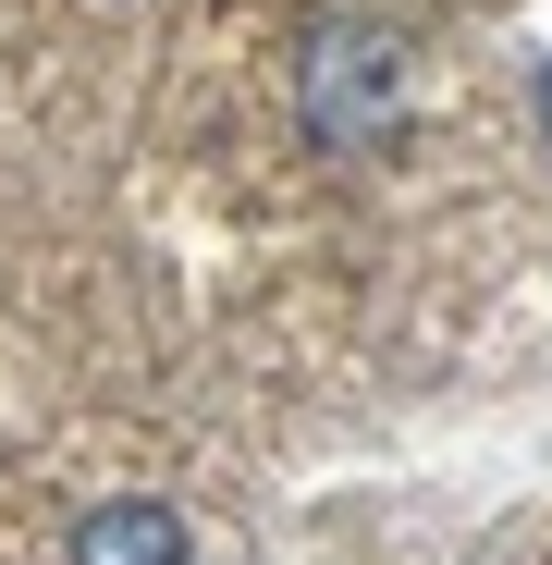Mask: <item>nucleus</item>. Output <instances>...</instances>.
Segmentation results:
<instances>
[{
	"label": "nucleus",
	"mask_w": 552,
	"mask_h": 565,
	"mask_svg": "<svg viewBox=\"0 0 552 565\" xmlns=\"http://www.w3.org/2000/svg\"><path fill=\"white\" fill-rule=\"evenodd\" d=\"M295 111H307V136L368 148V136L393 124V38L381 25H320L307 62H295Z\"/></svg>",
	"instance_id": "f257e3e1"
},
{
	"label": "nucleus",
	"mask_w": 552,
	"mask_h": 565,
	"mask_svg": "<svg viewBox=\"0 0 552 565\" xmlns=\"http://www.w3.org/2000/svg\"><path fill=\"white\" fill-rule=\"evenodd\" d=\"M74 565H184V516L172 504H99L74 529Z\"/></svg>",
	"instance_id": "f03ea898"
}]
</instances>
